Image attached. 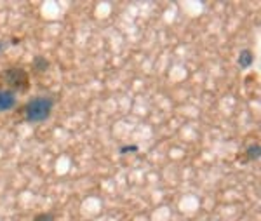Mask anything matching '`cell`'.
<instances>
[{"label":"cell","instance_id":"cell-6","mask_svg":"<svg viewBox=\"0 0 261 221\" xmlns=\"http://www.w3.org/2000/svg\"><path fill=\"white\" fill-rule=\"evenodd\" d=\"M35 66L39 68L40 71H45L49 68V61L45 58H42V56H39V58H35Z\"/></svg>","mask_w":261,"mask_h":221},{"label":"cell","instance_id":"cell-3","mask_svg":"<svg viewBox=\"0 0 261 221\" xmlns=\"http://www.w3.org/2000/svg\"><path fill=\"white\" fill-rule=\"evenodd\" d=\"M18 105V94L11 89H0V112H11Z\"/></svg>","mask_w":261,"mask_h":221},{"label":"cell","instance_id":"cell-5","mask_svg":"<svg viewBox=\"0 0 261 221\" xmlns=\"http://www.w3.org/2000/svg\"><path fill=\"white\" fill-rule=\"evenodd\" d=\"M259 144H252V146H249V150H247V155H249L251 160H258L259 159Z\"/></svg>","mask_w":261,"mask_h":221},{"label":"cell","instance_id":"cell-2","mask_svg":"<svg viewBox=\"0 0 261 221\" xmlns=\"http://www.w3.org/2000/svg\"><path fill=\"white\" fill-rule=\"evenodd\" d=\"M0 79H4L2 82L6 84V86H9L11 91H27L28 86H30V77H28V73L23 70V68H9V70H6L2 75H0Z\"/></svg>","mask_w":261,"mask_h":221},{"label":"cell","instance_id":"cell-4","mask_svg":"<svg viewBox=\"0 0 261 221\" xmlns=\"http://www.w3.org/2000/svg\"><path fill=\"white\" fill-rule=\"evenodd\" d=\"M239 66L241 68H249L252 66V63H254V54L251 53L249 49H244L241 54H239Z\"/></svg>","mask_w":261,"mask_h":221},{"label":"cell","instance_id":"cell-1","mask_svg":"<svg viewBox=\"0 0 261 221\" xmlns=\"http://www.w3.org/2000/svg\"><path fill=\"white\" fill-rule=\"evenodd\" d=\"M54 108V97L50 96H35L24 105L23 113L24 120L30 122V124H40L45 122L50 117Z\"/></svg>","mask_w":261,"mask_h":221},{"label":"cell","instance_id":"cell-8","mask_svg":"<svg viewBox=\"0 0 261 221\" xmlns=\"http://www.w3.org/2000/svg\"><path fill=\"white\" fill-rule=\"evenodd\" d=\"M4 49H6V44H4V42H0V53H2Z\"/></svg>","mask_w":261,"mask_h":221},{"label":"cell","instance_id":"cell-7","mask_svg":"<svg viewBox=\"0 0 261 221\" xmlns=\"http://www.w3.org/2000/svg\"><path fill=\"white\" fill-rule=\"evenodd\" d=\"M33 221H54V216L49 214V212H44V214H39Z\"/></svg>","mask_w":261,"mask_h":221}]
</instances>
